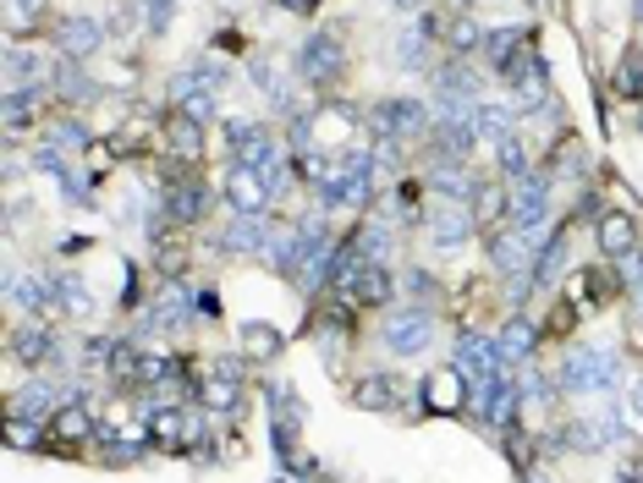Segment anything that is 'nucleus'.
Wrapping results in <instances>:
<instances>
[{
    "mask_svg": "<svg viewBox=\"0 0 643 483\" xmlns=\"http://www.w3.org/2000/svg\"><path fill=\"white\" fill-rule=\"evenodd\" d=\"M632 18H638V23H643V0H632Z\"/></svg>",
    "mask_w": 643,
    "mask_h": 483,
    "instance_id": "47",
    "label": "nucleus"
},
{
    "mask_svg": "<svg viewBox=\"0 0 643 483\" xmlns=\"http://www.w3.org/2000/svg\"><path fill=\"white\" fill-rule=\"evenodd\" d=\"M56 39H61V50H67L72 61H89V56L105 45V23H100V18H67V23L56 28Z\"/></svg>",
    "mask_w": 643,
    "mask_h": 483,
    "instance_id": "19",
    "label": "nucleus"
},
{
    "mask_svg": "<svg viewBox=\"0 0 643 483\" xmlns=\"http://www.w3.org/2000/svg\"><path fill=\"white\" fill-rule=\"evenodd\" d=\"M237 335H242V357H259V363H269V357L280 352V335H275V324H264V319H248Z\"/></svg>",
    "mask_w": 643,
    "mask_h": 483,
    "instance_id": "30",
    "label": "nucleus"
},
{
    "mask_svg": "<svg viewBox=\"0 0 643 483\" xmlns=\"http://www.w3.org/2000/svg\"><path fill=\"white\" fill-rule=\"evenodd\" d=\"M407 291H413V297H429V291H435V280H429L424 269H413V275H407Z\"/></svg>",
    "mask_w": 643,
    "mask_h": 483,
    "instance_id": "43",
    "label": "nucleus"
},
{
    "mask_svg": "<svg viewBox=\"0 0 643 483\" xmlns=\"http://www.w3.org/2000/svg\"><path fill=\"white\" fill-rule=\"evenodd\" d=\"M391 7H402V12H418V7H424V0H391Z\"/></svg>",
    "mask_w": 643,
    "mask_h": 483,
    "instance_id": "46",
    "label": "nucleus"
},
{
    "mask_svg": "<svg viewBox=\"0 0 643 483\" xmlns=\"http://www.w3.org/2000/svg\"><path fill=\"white\" fill-rule=\"evenodd\" d=\"M61 94H67V100H83V94H94V89H89V78H78V67H61Z\"/></svg>",
    "mask_w": 643,
    "mask_h": 483,
    "instance_id": "40",
    "label": "nucleus"
},
{
    "mask_svg": "<svg viewBox=\"0 0 643 483\" xmlns=\"http://www.w3.org/2000/svg\"><path fill=\"white\" fill-rule=\"evenodd\" d=\"M533 248H539V242H528V231H495V237H490V264L512 280V275L533 269V264H528Z\"/></svg>",
    "mask_w": 643,
    "mask_h": 483,
    "instance_id": "17",
    "label": "nucleus"
},
{
    "mask_svg": "<svg viewBox=\"0 0 643 483\" xmlns=\"http://www.w3.org/2000/svg\"><path fill=\"white\" fill-rule=\"evenodd\" d=\"M468 209H473V220H479V226H495V220L512 209V198H501L495 187H484V182H479V193H473V204H468Z\"/></svg>",
    "mask_w": 643,
    "mask_h": 483,
    "instance_id": "35",
    "label": "nucleus"
},
{
    "mask_svg": "<svg viewBox=\"0 0 643 483\" xmlns=\"http://www.w3.org/2000/svg\"><path fill=\"white\" fill-rule=\"evenodd\" d=\"M495 171L506 176V182H523V176H533V149L512 133V138H501L495 143Z\"/></svg>",
    "mask_w": 643,
    "mask_h": 483,
    "instance_id": "27",
    "label": "nucleus"
},
{
    "mask_svg": "<svg viewBox=\"0 0 643 483\" xmlns=\"http://www.w3.org/2000/svg\"><path fill=\"white\" fill-rule=\"evenodd\" d=\"M627 406H632V417L643 423V373L632 379V390H627Z\"/></svg>",
    "mask_w": 643,
    "mask_h": 483,
    "instance_id": "44",
    "label": "nucleus"
},
{
    "mask_svg": "<svg viewBox=\"0 0 643 483\" xmlns=\"http://www.w3.org/2000/svg\"><path fill=\"white\" fill-rule=\"evenodd\" d=\"M638 133H643V111H638Z\"/></svg>",
    "mask_w": 643,
    "mask_h": 483,
    "instance_id": "49",
    "label": "nucleus"
},
{
    "mask_svg": "<svg viewBox=\"0 0 643 483\" xmlns=\"http://www.w3.org/2000/svg\"><path fill=\"white\" fill-rule=\"evenodd\" d=\"M171 149L182 154V160H198L204 154V122H193V116H182V111H171Z\"/></svg>",
    "mask_w": 643,
    "mask_h": 483,
    "instance_id": "29",
    "label": "nucleus"
},
{
    "mask_svg": "<svg viewBox=\"0 0 643 483\" xmlns=\"http://www.w3.org/2000/svg\"><path fill=\"white\" fill-rule=\"evenodd\" d=\"M122 308H138V269L122 264Z\"/></svg>",
    "mask_w": 643,
    "mask_h": 483,
    "instance_id": "42",
    "label": "nucleus"
},
{
    "mask_svg": "<svg viewBox=\"0 0 643 483\" xmlns=\"http://www.w3.org/2000/svg\"><path fill=\"white\" fill-rule=\"evenodd\" d=\"M226 89V67H215V61H198V67H187V72H176L171 78V105H187L193 94H220Z\"/></svg>",
    "mask_w": 643,
    "mask_h": 483,
    "instance_id": "15",
    "label": "nucleus"
},
{
    "mask_svg": "<svg viewBox=\"0 0 643 483\" xmlns=\"http://www.w3.org/2000/svg\"><path fill=\"white\" fill-rule=\"evenodd\" d=\"M468 401H473V390H468V379H462L457 368L424 379V406H429V412H462Z\"/></svg>",
    "mask_w": 643,
    "mask_h": 483,
    "instance_id": "18",
    "label": "nucleus"
},
{
    "mask_svg": "<svg viewBox=\"0 0 643 483\" xmlns=\"http://www.w3.org/2000/svg\"><path fill=\"white\" fill-rule=\"evenodd\" d=\"M501 83H506L523 105H544V61H539V50L523 45V50L512 56V67L501 72Z\"/></svg>",
    "mask_w": 643,
    "mask_h": 483,
    "instance_id": "11",
    "label": "nucleus"
},
{
    "mask_svg": "<svg viewBox=\"0 0 643 483\" xmlns=\"http://www.w3.org/2000/svg\"><path fill=\"white\" fill-rule=\"evenodd\" d=\"M171 12H176V0H143V18H149V34H165Z\"/></svg>",
    "mask_w": 643,
    "mask_h": 483,
    "instance_id": "39",
    "label": "nucleus"
},
{
    "mask_svg": "<svg viewBox=\"0 0 643 483\" xmlns=\"http://www.w3.org/2000/svg\"><path fill=\"white\" fill-rule=\"evenodd\" d=\"M429 237H435V248H462L468 237H473V209L468 204H435V215H429Z\"/></svg>",
    "mask_w": 643,
    "mask_h": 483,
    "instance_id": "13",
    "label": "nucleus"
},
{
    "mask_svg": "<svg viewBox=\"0 0 643 483\" xmlns=\"http://www.w3.org/2000/svg\"><path fill=\"white\" fill-rule=\"evenodd\" d=\"M39 105H45L39 83H28V89H12V94H7V127H28Z\"/></svg>",
    "mask_w": 643,
    "mask_h": 483,
    "instance_id": "33",
    "label": "nucleus"
},
{
    "mask_svg": "<svg viewBox=\"0 0 643 483\" xmlns=\"http://www.w3.org/2000/svg\"><path fill=\"white\" fill-rule=\"evenodd\" d=\"M599 253H605L610 264H621L627 253H638V226H632L621 209L599 215Z\"/></svg>",
    "mask_w": 643,
    "mask_h": 483,
    "instance_id": "20",
    "label": "nucleus"
},
{
    "mask_svg": "<svg viewBox=\"0 0 643 483\" xmlns=\"http://www.w3.org/2000/svg\"><path fill=\"white\" fill-rule=\"evenodd\" d=\"M56 401H61V390H56L50 379H39V373H34V379H28V384H23V390L12 395V417H28V423H50V417L61 412Z\"/></svg>",
    "mask_w": 643,
    "mask_h": 483,
    "instance_id": "14",
    "label": "nucleus"
},
{
    "mask_svg": "<svg viewBox=\"0 0 643 483\" xmlns=\"http://www.w3.org/2000/svg\"><path fill=\"white\" fill-rule=\"evenodd\" d=\"M616 89L643 100V50H627V56H621V67H616Z\"/></svg>",
    "mask_w": 643,
    "mask_h": 483,
    "instance_id": "37",
    "label": "nucleus"
},
{
    "mask_svg": "<svg viewBox=\"0 0 643 483\" xmlns=\"http://www.w3.org/2000/svg\"><path fill=\"white\" fill-rule=\"evenodd\" d=\"M160 209H165V220H176V226H198V220L209 215V187L193 182V176H171Z\"/></svg>",
    "mask_w": 643,
    "mask_h": 483,
    "instance_id": "10",
    "label": "nucleus"
},
{
    "mask_svg": "<svg viewBox=\"0 0 643 483\" xmlns=\"http://www.w3.org/2000/svg\"><path fill=\"white\" fill-rule=\"evenodd\" d=\"M342 67H347V50H342L336 34H308L291 56V72H297L302 89H331L342 78Z\"/></svg>",
    "mask_w": 643,
    "mask_h": 483,
    "instance_id": "2",
    "label": "nucleus"
},
{
    "mask_svg": "<svg viewBox=\"0 0 643 483\" xmlns=\"http://www.w3.org/2000/svg\"><path fill=\"white\" fill-rule=\"evenodd\" d=\"M12 352H18V363H28V368L39 373V368L56 357V330H45V324H28V330H18Z\"/></svg>",
    "mask_w": 643,
    "mask_h": 483,
    "instance_id": "24",
    "label": "nucleus"
},
{
    "mask_svg": "<svg viewBox=\"0 0 643 483\" xmlns=\"http://www.w3.org/2000/svg\"><path fill=\"white\" fill-rule=\"evenodd\" d=\"M7 72H12V89H28L45 78V56L39 50H7Z\"/></svg>",
    "mask_w": 643,
    "mask_h": 483,
    "instance_id": "32",
    "label": "nucleus"
},
{
    "mask_svg": "<svg viewBox=\"0 0 643 483\" xmlns=\"http://www.w3.org/2000/svg\"><path fill=\"white\" fill-rule=\"evenodd\" d=\"M429 34L424 28H402L397 34V61H402V72H429Z\"/></svg>",
    "mask_w": 643,
    "mask_h": 483,
    "instance_id": "28",
    "label": "nucleus"
},
{
    "mask_svg": "<svg viewBox=\"0 0 643 483\" xmlns=\"http://www.w3.org/2000/svg\"><path fill=\"white\" fill-rule=\"evenodd\" d=\"M12 297L23 302V308H50V302H61V286H50V280H23V286H12Z\"/></svg>",
    "mask_w": 643,
    "mask_h": 483,
    "instance_id": "36",
    "label": "nucleus"
},
{
    "mask_svg": "<svg viewBox=\"0 0 643 483\" xmlns=\"http://www.w3.org/2000/svg\"><path fill=\"white\" fill-rule=\"evenodd\" d=\"M187 308H198V302H193V286L165 280L160 297H154V308L143 313V330H176V324H187Z\"/></svg>",
    "mask_w": 643,
    "mask_h": 483,
    "instance_id": "12",
    "label": "nucleus"
},
{
    "mask_svg": "<svg viewBox=\"0 0 643 483\" xmlns=\"http://www.w3.org/2000/svg\"><path fill=\"white\" fill-rule=\"evenodd\" d=\"M528 39H523V28H501V34H484V61L495 67V78L512 67V56L523 50Z\"/></svg>",
    "mask_w": 643,
    "mask_h": 483,
    "instance_id": "31",
    "label": "nucleus"
},
{
    "mask_svg": "<svg viewBox=\"0 0 643 483\" xmlns=\"http://www.w3.org/2000/svg\"><path fill=\"white\" fill-rule=\"evenodd\" d=\"M495 346H501V357H506V363H523V357L539 346V324H533L528 313H517V319H506V330L495 335Z\"/></svg>",
    "mask_w": 643,
    "mask_h": 483,
    "instance_id": "23",
    "label": "nucleus"
},
{
    "mask_svg": "<svg viewBox=\"0 0 643 483\" xmlns=\"http://www.w3.org/2000/svg\"><path fill=\"white\" fill-rule=\"evenodd\" d=\"M149 439H154L160 450H187V445L204 439V417H198V412H182V406H160V412L149 417Z\"/></svg>",
    "mask_w": 643,
    "mask_h": 483,
    "instance_id": "9",
    "label": "nucleus"
},
{
    "mask_svg": "<svg viewBox=\"0 0 643 483\" xmlns=\"http://www.w3.org/2000/svg\"><path fill=\"white\" fill-rule=\"evenodd\" d=\"M616 379H621V357L605 346H572L555 368L561 395H605V390H616Z\"/></svg>",
    "mask_w": 643,
    "mask_h": 483,
    "instance_id": "1",
    "label": "nucleus"
},
{
    "mask_svg": "<svg viewBox=\"0 0 643 483\" xmlns=\"http://www.w3.org/2000/svg\"><path fill=\"white\" fill-rule=\"evenodd\" d=\"M446 45H451L457 56H468V50H484V28H479L473 18H451V23H446Z\"/></svg>",
    "mask_w": 643,
    "mask_h": 483,
    "instance_id": "34",
    "label": "nucleus"
},
{
    "mask_svg": "<svg viewBox=\"0 0 643 483\" xmlns=\"http://www.w3.org/2000/svg\"><path fill=\"white\" fill-rule=\"evenodd\" d=\"M176 111H182V116H193V122H209V116H215V94H193V100H187V105H176Z\"/></svg>",
    "mask_w": 643,
    "mask_h": 483,
    "instance_id": "41",
    "label": "nucleus"
},
{
    "mask_svg": "<svg viewBox=\"0 0 643 483\" xmlns=\"http://www.w3.org/2000/svg\"><path fill=\"white\" fill-rule=\"evenodd\" d=\"M193 302H198V313H220V297H215V291H198Z\"/></svg>",
    "mask_w": 643,
    "mask_h": 483,
    "instance_id": "45",
    "label": "nucleus"
},
{
    "mask_svg": "<svg viewBox=\"0 0 643 483\" xmlns=\"http://www.w3.org/2000/svg\"><path fill=\"white\" fill-rule=\"evenodd\" d=\"M94 434V417L72 401V406H61L50 423H45V445H61V450H72V445H83Z\"/></svg>",
    "mask_w": 643,
    "mask_h": 483,
    "instance_id": "22",
    "label": "nucleus"
},
{
    "mask_svg": "<svg viewBox=\"0 0 643 483\" xmlns=\"http://www.w3.org/2000/svg\"><path fill=\"white\" fill-rule=\"evenodd\" d=\"M561 264H566V226H555V231L539 242V258H533V280H539V291L561 280Z\"/></svg>",
    "mask_w": 643,
    "mask_h": 483,
    "instance_id": "25",
    "label": "nucleus"
},
{
    "mask_svg": "<svg viewBox=\"0 0 643 483\" xmlns=\"http://www.w3.org/2000/svg\"><path fill=\"white\" fill-rule=\"evenodd\" d=\"M353 401H358V406H369V412H397V406L407 401V390H402V379H397V373H369V379H358Z\"/></svg>",
    "mask_w": 643,
    "mask_h": 483,
    "instance_id": "21",
    "label": "nucleus"
},
{
    "mask_svg": "<svg viewBox=\"0 0 643 483\" xmlns=\"http://www.w3.org/2000/svg\"><path fill=\"white\" fill-rule=\"evenodd\" d=\"M375 133L380 138H418V133H429V105H418V100H407V94H397V100H380L375 105Z\"/></svg>",
    "mask_w": 643,
    "mask_h": 483,
    "instance_id": "6",
    "label": "nucleus"
},
{
    "mask_svg": "<svg viewBox=\"0 0 643 483\" xmlns=\"http://www.w3.org/2000/svg\"><path fill=\"white\" fill-rule=\"evenodd\" d=\"M468 122H473V133L484 138V143H501V138H512V122H517V111H506V105H473L468 111Z\"/></svg>",
    "mask_w": 643,
    "mask_h": 483,
    "instance_id": "26",
    "label": "nucleus"
},
{
    "mask_svg": "<svg viewBox=\"0 0 643 483\" xmlns=\"http://www.w3.org/2000/svg\"><path fill=\"white\" fill-rule=\"evenodd\" d=\"M56 286H61L67 313H89V308H94V297H89V286H83V280H72V275H67V280H56Z\"/></svg>",
    "mask_w": 643,
    "mask_h": 483,
    "instance_id": "38",
    "label": "nucleus"
},
{
    "mask_svg": "<svg viewBox=\"0 0 643 483\" xmlns=\"http://www.w3.org/2000/svg\"><path fill=\"white\" fill-rule=\"evenodd\" d=\"M451 368L468 379V390H473V395H484V390L501 379L506 357H501V346H495L490 335H479V330H462V335H457V363H451Z\"/></svg>",
    "mask_w": 643,
    "mask_h": 483,
    "instance_id": "3",
    "label": "nucleus"
},
{
    "mask_svg": "<svg viewBox=\"0 0 643 483\" xmlns=\"http://www.w3.org/2000/svg\"><path fill=\"white\" fill-rule=\"evenodd\" d=\"M632 291H638V313H643V280H638V286H632Z\"/></svg>",
    "mask_w": 643,
    "mask_h": 483,
    "instance_id": "48",
    "label": "nucleus"
},
{
    "mask_svg": "<svg viewBox=\"0 0 643 483\" xmlns=\"http://www.w3.org/2000/svg\"><path fill=\"white\" fill-rule=\"evenodd\" d=\"M226 143H231L237 165H253V171H264V176H269V171L280 165V154H286L264 122H226Z\"/></svg>",
    "mask_w": 643,
    "mask_h": 483,
    "instance_id": "4",
    "label": "nucleus"
},
{
    "mask_svg": "<svg viewBox=\"0 0 643 483\" xmlns=\"http://www.w3.org/2000/svg\"><path fill=\"white\" fill-rule=\"evenodd\" d=\"M269 242H275V231H269L264 215H237L226 226V237H220L226 253H269Z\"/></svg>",
    "mask_w": 643,
    "mask_h": 483,
    "instance_id": "16",
    "label": "nucleus"
},
{
    "mask_svg": "<svg viewBox=\"0 0 643 483\" xmlns=\"http://www.w3.org/2000/svg\"><path fill=\"white\" fill-rule=\"evenodd\" d=\"M380 341H386L391 357H418V352L435 341V313H429V308H402V313L386 319Z\"/></svg>",
    "mask_w": 643,
    "mask_h": 483,
    "instance_id": "5",
    "label": "nucleus"
},
{
    "mask_svg": "<svg viewBox=\"0 0 643 483\" xmlns=\"http://www.w3.org/2000/svg\"><path fill=\"white\" fill-rule=\"evenodd\" d=\"M220 198H226L237 215H264V209L275 204V193H269L264 171H253V165H231V171H226V182H220Z\"/></svg>",
    "mask_w": 643,
    "mask_h": 483,
    "instance_id": "7",
    "label": "nucleus"
},
{
    "mask_svg": "<svg viewBox=\"0 0 643 483\" xmlns=\"http://www.w3.org/2000/svg\"><path fill=\"white\" fill-rule=\"evenodd\" d=\"M544 215H550V171H533V176L512 182V209H506V220H512L517 231H533Z\"/></svg>",
    "mask_w": 643,
    "mask_h": 483,
    "instance_id": "8",
    "label": "nucleus"
}]
</instances>
